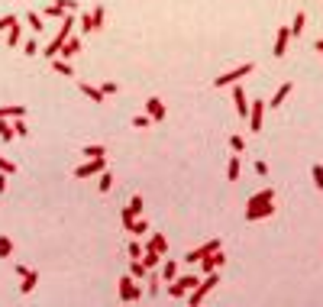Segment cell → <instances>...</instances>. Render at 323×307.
I'll use <instances>...</instances> for the list:
<instances>
[{
	"label": "cell",
	"instance_id": "1",
	"mask_svg": "<svg viewBox=\"0 0 323 307\" xmlns=\"http://www.w3.org/2000/svg\"><path fill=\"white\" fill-rule=\"evenodd\" d=\"M275 214V188H262L256 191V194L249 197V204H246V220L256 223V220H265V217Z\"/></svg>",
	"mask_w": 323,
	"mask_h": 307
},
{
	"label": "cell",
	"instance_id": "2",
	"mask_svg": "<svg viewBox=\"0 0 323 307\" xmlns=\"http://www.w3.org/2000/svg\"><path fill=\"white\" fill-rule=\"evenodd\" d=\"M71 32H74V16H71V13H65V19H61V26H58V36H55L52 42H49V45H45V49H42V55L49 58V61H52V58H58L61 45H65L68 39H71Z\"/></svg>",
	"mask_w": 323,
	"mask_h": 307
},
{
	"label": "cell",
	"instance_id": "3",
	"mask_svg": "<svg viewBox=\"0 0 323 307\" xmlns=\"http://www.w3.org/2000/svg\"><path fill=\"white\" fill-rule=\"evenodd\" d=\"M116 285H120V288H116V291H120V301H123V304H136V301H139V298H142L139 278H133V275H123V278H120V282H116Z\"/></svg>",
	"mask_w": 323,
	"mask_h": 307
},
{
	"label": "cell",
	"instance_id": "4",
	"mask_svg": "<svg viewBox=\"0 0 323 307\" xmlns=\"http://www.w3.org/2000/svg\"><path fill=\"white\" fill-rule=\"evenodd\" d=\"M252 61H246V65H239V68H233V71H226V74H220V78H214V87H230V84H236V81H243L246 74H252Z\"/></svg>",
	"mask_w": 323,
	"mask_h": 307
},
{
	"label": "cell",
	"instance_id": "5",
	"mask_svg": "<svg viewBox=\"0 0 323 307\" xmlns=\"http://www.w3.org/2000/svg\"><path fill=\"white\" fill-rule=\"evenodd\" d=\"M201 282V275H178L175 282H168V295L171 298H188V291Z\"/></svg>",
	"mask_w": 323,
	"mask_h": 307
},
{
	"label": "cell",
	"instance_id": "6",
	"mask_svg": "<svg viewBox=\"0 0 323 307\" xmlns=\"http://www.w3.org/2000/svg\"><path fill=\"white\" fill-rule=\"evenodd\" d=\"M100 172H107V155L104 159H84L71 175L74 178H91V175H100Z\"/></svg>",
	"mask_w": 323,
	"mask_h": 307
},
{
	"label": "cell",
	"instance_id": "7",
	"mask_svg": "<svg viewBox=\"0 0 323 307\" xmlns=\"http://www.w3.org/2000/svg\"><path fill=\"white\" fill-rule=\"evenodd\" d=\"M136 217H142V197L139 194H136L133 201L123 207V230H126V233H129V227L136 223Z\"/></svg>",
	"mask_w": 323,
	"mask_h": 307
},
{
	"label": "cell",
	"instance_id": "8",
	"mask_svg": "<svg viewBox=\"0 0 323 307\" xmlns=\"http://www.w3.org/2000/svg\"><path fill=\"white\" fill-rule=\"evenodd\" d=\"M223 262H226L223 249H214V252H207V256H204V259H201V262H197V265H201V275H207V272H217V269H220V265H223Z\"/></svg>",
	"mask_w": 323,
	"mask_h": 307
},
{
	"label": "cell",
	"instance_id": "9",
	"mask_svg": "<svg viewBox=\"0 0 323 307\" xmlns=\"http://www.w3.org/2000/svg\"><path fill=\"white\" fill-rule=\"evenodd\" d=\"M233 87V104H236V113L239 117H249V97H246V91H243V84H230Z\"/></svg>",
	"mask_w": 323,
	"mask_h": 307
},
{
	"label": "cell",
	"instance_id": "10",
	"mask_svg": "<svg viewBox=\"0 0 323 307\" xmlns=\"http://www.w3.org/2000/svg\"><path fill=\"white\" fill-rule=\"evenodd\" d=\"M262 117H265V100H249V126L256 129H262Z\"/></svg>",
	"mask_w": 323,
	"mask_h": 307
},
{
	"label": "cell",
	"instance_id": "11",
	"mask_svg": "<svg viewBox=\"0 0 323 307\" xmlns=\"http://www.w3.org/2000/svg\"><path fill=\"white\" fill-rule=\"evenodd\" d=\"M288 42H291V26H281L278 36H275V52H272V55H275V58H285Z\"/></svg>",
	"mask_w": 323,
	"mask_h": 307
},
{
	"label": "cell",
	"instance_id": "12",
	"mask_svg": "<svg viewBox=\"0 0 323 307\" xmlns=\"http://www.w3.org/2000/svg\"><path fill=\"white\" fill-rule=\"evenodd\" d=\"M220 246H223V243H220V240H210V243L197 246V249H191V252H188V256H184V259H188V262H201V259L207 256V252H214V249H220Z\"/></svg>",
	"mask_w": 323,
	"mask_h": 307
},
{
	"label": "cell",
	"instance_id": "13",
	"mask_svg": "<svg viewBox=\"0 0 323 307\" xmlns=\"http://www.w3.org/2000/svg\"><path fill=\"white\" fill-rule=\"evenodd\" d=\"M146 113L152 117V123L165 120V104H162V97H149V100H146Z\"/></svg>",
	"mask_w": 323,
	"mask_h": 307
},
{
	"label": "cell",
	"instance_id": "14",
	"mask_svg": "<svg viewBox=\"0 0 323 307\" xmlns=\"http://www.w3.org/2000/svg\"><path fill=\"white\" fill-rule=\"evenodd\" d=\"M81 94H84L87 100H91V104H104L107 100V94L100 91V87H94V84H87V81H81Z\"/></svg>",
	"mask_w": 323,
	"mask_h": 307
},
{
	"label": "cell",
	"instance_id": "15",
	"mask_svg": "<svg viewBox=\"0 0 323 307\" xmlns=\"http://www.w3.org/2000/svg\"><path fill=\"white\" fill-rule=\"evenodd\" d=\"M294 91V84H291V81H285V84H281L278 87V91H275L272 94V100H269V107H281V104H285V100H288V94H291Z\"/></svg>",
	"mask_w": 323,
	"mask_h": 307
},
{
	"label": "cell",
	"instance_id": "16",
	"mask_svg": "<svg viewBox=\"0 0 323 307\" xmlns=\"http://www.w3.org/2000/svg\"><path fill=\"white\" fill-rule=\"evenodd\" d=\"M78 52H81V39H74V36H71L65 45H61L58 58H65V61H68V58H74V55H78Z\"/></svg>",
	"mask_w": 323,
	"mask_h": 307
},
{
	"label": "cell",
	"instance_id": "17",
	"mask_svg": "<svg viewBox=\"0 0 323 307\" xmlns=\"http://www.w3.org/2000/svg\"><path fill=\"white\" fill-rule=\"evenodd\" d=\"M19 282H23V285H19V295H32V288L39 285V272H26Z\"/></svg>",
	"mask_w": 323,
	"mask_h": 307
},
{
	"label": "cell",
	"instance_id": "18",
	"mask_svg": "<svg viewBox=\"0 0 323 307\" xmlns=\"http://www.w3.org/2000/svg\"><path fill=\"white\" fill-rule=\"evenodd\" d=\"M239 172H243V162H239V152L230 155V165H226V181H239Z\"/></svg>",
	"mask_w": 323,
	"mask_h": 307
},
{
	"label": "cell",
	"instance_id": "19",
	"mask_svg": "<svg viewBox=\"0 0 323 307\" xmlns=\"http://www.w3.org/2000/svg\"><path fill=\"white\" fill-rule=\"evenodd\" d=\"M146 249H155V252H162V256H165V252H168V240H165L162 233H152V236H149V243H146Z\"/></svg>",
	"mask_w": 323,
	"mask_h": 307
},
{
	"label": "cell",
	"instance_id": "20",
	"mask_svg": "<svg viewBox=\"0 0 323 307\" xmlns=\"http://www.w3.org/2000/svg\"><path fill=\"white\" fill-rule=\"evenodd\" d=\"M178 278V262L175 259H165L162 262V282H175Z\"/></svg>",
	"mask_w": 323,
	"mask_h": 307
},
{
	"label": "cell",
	"instance_id": "21",
	"mask_svg": "<svg viewBox=\"0 0 323 307\" xmlns=\"http://www.w3.org/2000/svg\"><path fill=\"white\" fill-rule=\"evenodd\" d=\"M129 275L133 278H149V269L142 259H129Z\"/></svg>",
	"mask_w": 323,
	"mask_h": 307
},
{
	"label": "cell",
	"instance_id": "22",
	"mask_svg": "<svg viewBox=\"0 0 323 307\" xmlns=\"http://www.w3.org/2000/svg\"><path fill=\"white\" fill-rule=\"evenodd\" d=\"M0 117H26V107L23 104H6V107H0Z\"/></svg>",
	"mask_w": 323,
	"mask_h": 307
},
{
	"label": "cell",
	"instance_id": "23",
	"mask_svg": "<svg viewBox=\"0 0 323 307\" xmlns=\"http://www.w3.org/2000/svg\"><path fill=\"white\" fill-rule=\"evenodd\" d=\"M142 262H146V269H159V265H162V252L146 249V252H142Z\"/></svg>",
	"mask_w": 323,
	"mask_h": 307
},
{
	"label": "cell",
	"instance_id": "24",
	"mask_svg": "<svg viewBox=\"0 0 323 307\" xmlns=\"http://www.w3.org/2000/svg\"><path fill=\"white\" fill-rule=\"evenodd\" d=\"M81 155H84V159H104L107 146H100V142H97V146H84V149H81Z\"/></svg>",
	"mask_w": 323,
	"mask_h": 307
},
{
	"label": "cell",
	"instance_id": "25",
	"mask_svg": "<svg viewBox=\"0 0 323 307\" xmlns=\"http://www.w3.org/2000/svg\"><path fill=\"white\" fill-rule=\"evenodd\" d=\"M13 136H16V129H13V123L6 120V117H0V139H3V142H10Z\"/></svg>",
	"mask_w": 323,
	"mask_h": 307
},
{
	"label": "cell",
	"instance_id": "26",
	"mask_svg": "<svg viewBox=\"0 0 323 307\" xmlns=\"http://www.w3.org/2000/svg\"><path fill=\"white\" fill-rule=\"evenodd\" d=\"M52 68H55V71H58V74H61V78H71V74H74V68H71V65H68V61H65V58H52Z\"/></svg>",
	"mask_w": 323,
	"mask_h": 307
},
{
	"label": "cell",
	"instance_id": "27",
	"mask_svg": "<svg viewBox=\"0 0 323 307\" xmlns=\"http://www.w3.org/2000/svg\"><path fill=\"white\" fill-rule=\"evenodd\" d=\"M304 23H307L304 13H294V19H291V36H294V39H298L301 32H304Z\"/></svg>",
	"mask_w": 323,
	"mask_h": 307
},
{
	"label": "cell",
	"instance_id": "28",
	"mask_svg": "<svg viewBox=\"0 0 323 307\" xmlns=\"http://www.w3.org/2000/svg\"><path fill=\"white\" fill-rule=\"evenodd\" d=\"M13 256V240L6 233H0V259H10Z\"/></svg>",
	"mask_w": 323,
	"mask_h": 307
},
{
	"label": "cell",
	"instance_id": "29",
	"mask_svg": "<svg viewBox=\"0 0 323 307\" xmlns=\"http://www.w3.org/2000/svg\"><path fill=\"white\" fill-rule=\"evenodd\" d=\"M159 282H162V278H159V269H149V298L159 295Z\"/></svg>",
	"mask_w": 323,
	"mask_h": 307
},
{
	"label": "cell",
	"instance_id": "30",
	"mask_svg": "<svg viewBox=\"0 0 323 307\" xmlns=\"http://www.w3.org/2000/svg\"><path fill=\"white\" fill-rule=\"evenodd\" d=\"M19 39H23V26H10V29H6V42L10 45H19Z\"/></svg>",
	"mask_w": 323,
	"mask_h": 307
},
{
	"label": "cell",
	"instance_id": "31",
	"mask_svg": "<svg viewBox=\"0 0 323 307\" xmlns=\"http://www.w3.org/2000/svg\"><path fill=\"white\" fill-rule=\"evenodd\" d=\"M129 233H133L136 240H139L142 233H149V220H142V217H136V223H133V227H129Z\"/></svg>",
	"mask_w": 323,
	"mask_h": 307
},
{
	"label": "cell",
	"instance_id": "32",
	"mask_svg": "<svg viewBox=\"0 0 323 307\" xmlns=\"http://www.w3.org/2000/svg\"><path fill=\"white\" fill-rule=\"evenodd\" d=\"M78 23H81V29H84V36H87V32H97V29H94V16H91V13H81Z\"/></svg>",
	"mask_w": 323,
	"mask_h": 307
},
{
	"label": "cell",
	"instance_id": "33",
	"mask_svg": "<svg viewBox=\"0 0 323 307\" xmlns=\"http://www.w3.org/2000/svg\"><path fill=\"white\" fill-rule=\"evenodd\" d=\"M97 188H100V194H107V191L113 188V175H110V168H107V172H100V184H97Z\"/></svg>",
	"mask_w": 323,
	"mask_h": 307
},
{
	"label": "cell",
	"instance_id": "34",
	"mask_svg": "<svg viewBox=\"0 0 323 307\" xmlns=\"http://www.w3.org/2000/svg\"><path fill=\"white\" fill-rule=\"evenodd\" d=\"M26 23H29L32 26V32H39V29H42V13H26Z\"/></svg>",
	"mask_w": 323,
	"mask_h": 307
},
{
	"label": "cell",
	"instance_id": "35",
	"mask_svg": "<svg viewBox=\"0 0 323 307\" xmlns=\"http://www.w3.org/2000/svg\"><path fill=\"white\" fill-rule=\"evenodd\" d=\"M91 16H94V29H100V26L107 23V10H104V6H94Z\"/></svg>",
	"mask_w": 323,
	"mask_h": 307
},
{
	"label": "cell",
	"instance_id": "36",
	"mask_svg": "<svg viewBox=\"0 0 323 307\" xmlns=\"http://www.w3.org/2000/svg\"><path fill=\"white\" fill-rule=\"evenodd\" d=\"M16 23H19V19L13 16V13H6V16H0V32H6V29H10V26H16Z\"/></svg>",
	"mask_w": 323,
	"mask_h": 307
},
{
	"label": "cell",
	"instance_id": "37",
	"mask_svg": "<svg viewBox=\"0 0 323 307\" xmlns=\"http://www.w3.org/2000/svg\"><path fill=\"white\" fill-rule=\"evenodd\" d=\"M142 252H146V246H142L139 240H133V243H129V256H133V259H142Z\"/></svg>",
	"mask_w": 323,
	"mask_h": 307
},
{
	"label": "cell",
	"instance_id": "38",
	"mask_svg": "<svg viewBox=\"0 0 323 307\" xmlns=\"http://www.w3.org/2000/svg\"><path fill=\"white\" fill-rule=\"evenodd\" d=\"M133 126H136V129H146V126H152V117H149V113H139V117L133 120Z\"/></svg>",
	"mask_w": 323,
	"mask_h": 307
},
{
	"label": "cell",
	"instance_id": "39",
	"mask_svg": "<svg viewBox=\"0 0 323 307\" xmlns=\"http://www.w3.org/2000/svg\"><path fill=\"white\" fill-rule=\"evenodd\" d=\"M0 172H6V175H16V165H13L6 155H0Z\"/></svg>",
	"mask_w": 323,
	"mask_h": 307
},
{
	"label": "cell",
	"instance_id": "40",
	"mask_svg": "<svg viewBox=\"0 0 323 307\" xmlns=\"http://www.w3.org/2000/svg\"><path fill=\"white\" fill-rule=\"evenodd\" d=\"M230 149H233V152H243V149H246V139H243V136H230Z\"/></svg>",
	"mask_w": 323,
	"mask_h": 307
},
{
	"label": "cell",
	"instance_id": "41",
	"mask_svg": "<svg viewBox=\"0 0 323 307\" xmlns=\"http://www.w3.org/2000/svg\"><path fill=\"white\" fill-rule=\"evenodd\" d=\"M314 184H317V191H323V165L320 162L314 165Z\"/></svg>",
	"mask_w": 323,
	"mask_h": 307
},
{
	"label": "cell",
	"instance_id": "42",
	"mask_svg": "<svg viewBox=\"0 0 323 307\" xmlns=\"http://www.w3.org/2000/svg\"><path fill=\"white\" fill-rule=\"evenodd\" d=\"M13 129H16V136H29V129H26L23 117H16V120H13Z\"/></svg>",
	"mask_w": 323,
	"mask_h": 307
},
{
	"label": "cell",
	"instance_id": "43",
	"mask_svg": "<svg viewBox=\"0 0 323 307\" xmlns=\"http://www.w3.org/2000/svg\"><path fill=\"white\" fill-rule=\"evenodd\" d=\"M23 52L26 55H36V52H42V49L36 45V39H29V42H23Z\"/></svg>",
	"mask_w": 323,
	"mask_h": 307
},
{
	"label": "cell",
	"instance_id": "44",
	"mask_svg": "<svg viewBox=\"0 0 323 307\" xmlns=\"http://www.w3.org/2000/svg\"><path fill=\"white\" fill-rule=\"evenodd\" d=\"M100 91H104L107 97H113V94H116V84H113V81H104V84H100Z\"/></svg>",
	"mask_w": 323,
	"mask_h": 307
},
{
	"label": "cell",
	"instance_id": "45",
	"mask_svg": "<svg viewBox=\"0 0 323 307\" xmlns=\"http://www.w3.org/2000/svg\"><path fill=\"white\" fill-rule=\"evenodd\" d=\"M256 175H262V178H265V175H269V162L259 159V162H256Z\"/></svg>",
	"mask_w": 323,
	"mask_h": 307
},
{
	"label": "cell",
	"instance_id": "46",
	"mask_svg": "<svg viewBox=\"0 0 323 307\" xmlns=\"http://www.w3.org/2000/svg\"><path fill=\"white\" fill-rule=\"evenodd\" d=\"M6 191V172H0V194Z\"/></svg>",
	"mask_w": 323,
	"mask_h": 307
},
{
	"label": "cell",
	"instance_id": "47",
	"mask_svg": "<svg viewBox=\"0 0 323 307\" xmlns=\"http://www.w3.org/2000/svg\"><path fill=\"white\" fill-rule=\"evenodd\" d=\"M314 52H320V55H323V39H317V42H314Z\"/></svg>",
	"mask_w": 323,
	"mask_h": 307
}]
</instances>
